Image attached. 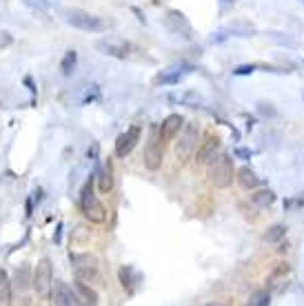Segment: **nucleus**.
I'll use <instances>...</instances> for the list:
<instances>
[{
	"mask_svg": "<svg viewBox=\"0 0 304 306\" xmlns=\"http://www.w3.org/2000/svg\"><path fill=\"white\" fill-rule=\"evenodd\" d=\"M71 262V268H74V275L80 280H94L96 275H98V260L94 258V255L89 253H74L69 258Z\"/></svg>",
	"mask_w": 304,
	"mask_h": 306,
	"instance_id": "423d86ee",
	"label": "nucleus"
},
{
	"mask_svg": "<svg viewBox=\"0 0 304 306\" xmlns=\"http://www.w3.org/2000/svg\"><path fill=\"white\" fill-rule=\"evenodd\" d=\"M22 5H27L34 11H49L56 7V0H22Z\"/></svg>",
	"mask_w": 304,
	"mask_h": 306,
	"instance_id": "a878e982",
	"label": "nucleus"
},
{
	"mask_svg": "<svg viewBox=\"0 0 304 306\" xmlns=\"http://www.w3.org/2000/svg\"><path fill=\"white\" fill-rule=\"evenodd\" d=\"M96 177H98V189L102 193H109L113 187V177H111V169L109 167H98L96 171Z\"/></svg>",
	"mask_w": 304,
	"mask_h": 306,
	"instance_id": "6ab92c4d",
	"label": "nucleus"
},
{
	"mask_svg": "<svg viewBox=\"0 0 304 306\" xmlns=\"http://www.w3.org/2000/svg\"><path fill=\"white\" fill-rule=\"evenodd\" d=\"M25 84L29 87V91H32V94L36 96V87H34V80H32V78H25Z\"/></svg>",
	"mask_w": 304,
	"mask_h": 306,
	"instance_id": "473e14b6",
	"label": "nucleus"
},
{
	"mask_svg": "<svg viewBox=\"0 0 304 306\" xmlns=\"http://www.w3.org/2000/svg\"><path fill=\"white\" fill-rule=\"evenodd\" d=\"M165 24H167L169 32L175 34V36H180V38H185V40H191V38H193V27H191V22L187 20V16L182 14V11H178V9L167 11Z\"/></svg>",
	"mask_w": 304,
	"mask_h": 306,
	"instance_id": "1a4fd4ad",
	"label": "nucleus"
},
{
	"mask_svg": "<svg viewBox=\"0 0 304 306\" xmlns=\"http://www.w3.org/2000/svg\"><path fill=\"white\" fill-rule=\"evenodd\" d=\"M76 63H78V53L74 49H69V51L63 56V60H60V71H63V76L69 78L71 73L76 71Z\"/></svg>",
	"mask_w": 304,
	"mask_h": 306,
	"instance_id": "aec40b11",
	"label": "nucleus"
},
{
	"mask_svg": "<svg viewBox=\"0 0 304 306\" xmlns=\"http://www.w3.org/2000/svg\"><path fill=\"white\" fill-rule=\"evenodd\" d=\"M253 71H255L253 65H240V67H235V69H233V76H251Z\"/></svg>",
	"mask_w": 304,
	"mask_h": 306,
	"instance_id": "c85d7f7f",
	"label": "nucleus"
},
{
	"mask_svg": "<svg viewBox=\"0 0 304 306\" xmlns=\"http://www.w3.org/2000/svg\"><path fill=\"white\" fill-rule=\"evenodd\" d=\"M65 18L71 27L80 29V32L96 34V32H102V29H105V20H100L98 16H91L89 11H82V9H69L65 14Z\"/></svg>",
	"mask_w": 304,
	"mask_h": 306,
	"instance_id": "39448f33",
	"label": "nucleus"
},
{
	"mask_svg": "<svg viewBox=\"0 0 304 306\" xmlns=\"http://www.w3.org/2000/svg\"><path fill=\"white\" fill-rule=\"evenodd\" d=\"M0 304L3 306L11 304V280L3 268H0Z\"/></svg>",
	"mask_w": 304,
	"mask_h": 306,
	"instance_id": "5701e85b",
	"label": "nucleus"
},
{
	"mask_svg": "<svg viewBox=\"0 0 304 306\" xmlns=\"http://www.w3.org/2000/svg\"><path fill=\"white\" fill-rule=\"evenodd\" d=\"M11 42H14V38H11V34H9V32H3V29H0V49L9 47Z\"/></svg>",
	"mask_w": 304,
	"mask_h": 306,
	"instance_id": "7c9ffc66",
	"label": "nucleus"
},
{
	"mask_svg": "<svg viewBox=\"0 0 304 306\" xmlns=\"http://www.w3.org/2000/svg\"><path fill=\"white\" fill-rule=\"evenodd\" d=\"M249 304H251V306H269L271 304V295L266 291H258L251 299H249Z\"/></svg>",
	"mask_w": 304,
	"mask_h": 306,
	"instance_id": "bb28decb",
	"label": "nucleus"
},
{
	"mask_svg": "<svg viewBox=\"0 0 304 306\" xmlns=\"http://www.w3.org/2000/svg\"><path fill=\"white\" fill-rule=\"evenodd\" d=\"M32 275H34L32 268H29L27 264H22V266L16 271V278H14L16 289H18V291H27L29 286H32Z\"/></svg>",
	"mask_w": 304,
	"mask_h": 306,
	"instance_id": "f3484780",
	"label": "nucleus"
},
{
	"mask_svg": "<svg viewBox=\"0 0 304 306\" xmlns=\"http://www.w3.org/2000/svg\"><path fill=\"white\" fill-rule=\"evenodd\" d=\"M284 235H287V226H284V224H273L271 229H266L264 240L266 242H280Z\"/></svg>",
	"mask_w": 304,
	"mask_h": 306,
	"instance_id": "393cba45",
	"label": "nucleus"
},
{
	"mask_svg": "<svg viewBox=\"0 0 304 306\" xmlns=\"http://www.w3.org/2000/svg\"><path fill=\"white\" fill-rule=\"evenodd\" d=\"M140 136H142V127H140V125H131L127 131L120 133L118 140H115V156H118V158L129 156V153L136 149Z\"/></svg>",
	"mask_w": 304,
	"mask_h": 306,
	"instance_id": "9d476101",
	"label": "nucleus"
},
{
	"mask_svg": "<svg viewBox=\"0 0 304 306\" xmlns=\"http://www.w3.org/2000/svg\"><path fill=\"white\" fill-rule=\"evenodd\" d=\"M96 49H98L100 53H105V56H111V58H118V60H125L129 58L131 53V45L123 38H113V36H109V38H100L96 42Z\"/></svg>",
	"mask_w": 304,
	"mask_h": 306,
	"instance_id": "6e6552de",
	"label": "nucleus"
},
{
	"mask_svg": "<svg viewBox=\"0 0 304 306\" xmlns=\"http://www.w3.org/2000/svg\"><path fill=\"white\" fill-rule=\"evenodd\" d=\"M94 180H96V175H89V180L84 182V187L80 191V209H82L84 218H87L89 222L102 224L107 220V209L102 206L98 195L94 193Z\"/></svg>",
	"mask_w": 304,
	"mask_h": 306,
	"instance_id": "f257e3e1",
	"label": "nucleus"
},
{
	"mask_svg": "<svg viewBox=\"0 0 304 306\" xmlns=\"http://www.w3.org/2000/svg\"><path fill=\"white\" fill-rule=\"evenodd\" d=\"M220 3L224 5V7H229V5H233V3H235V0H220Z\"/></svg>",
	"mask_w": 304,
	"mask_h": 306,
	"instance_id": "72a5a7b5",
	"label": "nucleus"
},
{
	"mask_svg": "<svg viewBox=\"0 0 304 306\" xmlns=\"http://www.w3.org/2000/svg\"><path fill=\"white\" fill-rule=\"evenodd\" d=\"M273 202H276V193H273L271 189H262V191L251 195V204L255 209H266V206H271Z\"/></svg>",
	"mask_w": 304,
	"mask_h": 306,
	"instance_id": "dca6fc26",
	"label": "nucleus"
},
{
	"mask_svg": "<svg viewBox=\"0 0 304 306\" xmlns=\"http://www.w3.org/2000/svg\"><path fill=\"white\" fill-rule=\"evenodd\" d=\"M218 149H220V140L218 138H209L204 142V146L198 151V162H211L214 160V156L218 153Z\"/></svg>",
	"mask_w": 304,
	"mask_h": 306,
	"instance_id": "2eb2a0df",
	"label": "nucleus"
},
{
	"mask_svg": "<svg viewBox=\"0 0 304 306\" xmlns=\"http://www.w3.org/2000/svg\"><path fill=\"white\" fill-rule=\"evenodd\" d=\"M191 71H193V67L187 65V63L173 65V67H169V69H165L162 73H158L156 82H158V84H178V82L185 80V78L189 76Z\"/></svg>",
	"mask_w": 304,
	"mask_h": 306,
	"instance_id": "ddd939ff",
	"label": "nucleus"
},
{
	"mask_svg": "<svg viewBox=\"0 0 304 306\" xmlns=\"http://www.w3.org/2000/svg\"><path fill=\"white\" fill-rule=\"evenodd\" d=\"M87 158L89 160H98V144H91V149L87 151Z\"/></svg>",
	"mask_w": 304,
	"mask_h": 306,
	"instance_id": "2f4dec72",
	"label": "nucleus"
},
{
	"mask_svg": "<svg viewBox=\"0 0 304 306\" xmlns=\"http://www.w3.org/2000/svg\"><path fill=\"white\" fill-rule=\"evenodd\" d=\"M51 284H53V271H51V260L49 258H42L34 268L32 275V286L34 291L38 293L40 297H49L51 293Z\"/></svg>",
	"mask_w": 304,
	"mask_h": 306,
	"instance_id": "20e7f679",
	"label": "nucleus"
},
{
	"mask_svg": "<svg viewBox=\"0 0 304 306\" xmlns=\"http://www.w3.org/2000/svg\"><path fill=\"white\" fill-rule=\"evenodd\" d=\"M231 36H240L238 29H235V27H222V29H218V32H214V34L209 36V42H214V45H220V42L229 40Z\"/></svg>",
	"mask_w": 304,
	"mask_h": 306,
	"instance_id": "b1692460",
	"label": "nucleus"
},
{
	"mask_svg": "<svg viewBox=\"0 0 304 306\" xmlns=\"http://www.w3.org/2000/svg\"><path fill=\"white\" fill-rule=\"evenodd\" d=\"M76 293H78V295H80L87 304H98V302H100L98 293L91 289V286L84 284V280H80V278H76Z\"/></svg>",
	"mask_w": 304,
	"mask_h": 306,
	"instance_id": "a211bd4d",
	"label": "nucleus"
},
{
	"mask_svg": "<svg viewBox=\"0 0 304 306\" xmlns=\"http://www.w3.org/2000/svg\"><path fill=\"white\" fill-rule=\"evenodd\" d=\"M182 125H185V118H182L180 113L167 115L165 122L160 125V138H162V140H171V138H175V136L180 133Z\"/></svg>",
	"mask_w": 304,
	"mask_h": 306,
	"instance_id": "4468645a",
	"label": "nucleus"
},
{
	"mask_svg": "<svg viewBox=\"0 0 304 306\" xmlns=\"http://www.w3.org/2000/svg\"><path fill=\"white\" fill-rule=\"evenodd\" d=\"M144 167H147L149 171H158L162 164V146H160V140H158V129L154 127L151 129V136L147 140V146H144Z\"/></svg>",
	"mask_w": 304,
	"mask_h": 306,
	"instance_id": "9b49d317",
	"label": "nucleus"
},
{
	"mask_svg": "<svg viewBox=\"0 0 304 306\" xmlns=\"http://www.w3.org/2000/svg\"><path fill=\"white\" fill-rule=\"evenodd\" d=\"M238 182H240V185L245 187V189H255V187L260 185V177L255 175L249 167H242V169L238 171Z\"/></svg>",
	"mask_w": 304,
	"mask_h": 306,
	"instance_id": "412c9836",
	"label": "nucleus"
},
{
	"mask_svg": "<svg viewBox=\"0 0 304 306\" xmlns=\"http://www.w3.org/2000/svg\"><path fill=\"white\" fill-rule=\"evenodd\" d=\"M49 297H51V302L56 306H78L82 302L80 295H78V293L71 289L67 282H63V280H53Z\"/></svg>",
	"mask_w": 304,
	"mask_h": 306,
	"instance_id": "0eeeda50",
	"label": "nucleus"
},
{
	"mask_svg": "<svg viewBox=\"0 0 304 306\" xmlns=\"http://www.w3.org/2000/svg\"><path fill=\"white\" fill-rule=\"evenodd\" d=\"M209 180L214 182L218 189H227L233 182V160L231 156H216V160H211L209 167Z\"/></svg>",
	"mask_w": 304,
	"mask_h": 306,
	"instance_id": "f03ea898",
	"label": "nucleus"
},
{
	"mask_svg": "<svg viewBox=\"0 0 304 306\" xmlns=\"http://www.w3.org/2000/svg\"><path fill=\"white\" fill-rule=\"evenodd\" d=\"M198 138H200V127L196 125V122H187V125H182L178 144H175V156H178L180 160L191 158L193 153H196Z\"/></svg>",
	"mask_w": 304,
	"mask_h": 306,
	"instance_id": "7ed1b4c3",
	"label": "nucleus"
},
{
	"mask_svg": "<svg viewBox=\"0 0 304 306\" xmlns=\"http://www.w3.org/2000/svg\"><path fill=\"white\" fill-rule=\"evenodd\" d=\"M169 100H180V102H185V105L187 107H202L204 105V98L202 96H200V94H196V91H187V94H182V96H169Z\"/></svg>",
	"mask_w": 304,
	"mask_h": 306,
	"instance_id": "4be33fe9",
	"label": "nucleus"
},
{
	"mask_svg": "<svg viewBox=\"0 0 304 306\" xmlns=\"http://www.w3.org/2000/svg\"><path fill=\"white\" fill-rule=\"evenodd\" d=\"M233 156L240 158V160H249V158L253 156V151H251V149H245V146H238V149L233 151Z\"/></svg>",
	"mask_w": 304,
	"mask_h": 306,
	"instance_id": "c756f323",
	"label": "nucleus"
},
{
	"mask_svg": "<svg viewBox=\"0 0 304 306\" xmlns=\"http://www.w3.org/2000/svg\"><path fill=\"white\" fill-rule=\"evenodd\" d=\"M98 98H100V87H98V84H91V87L84 91V96H82V105H89V102L98 100Z\"/></svg>",
	"mask_w": 304,
	"mask_h": 306,
	"instance_id": "cd10ccee",
	"label": "nucleus"
},
{
	"mask_svg": "<svg viewBox=\"0 0 304 306\" xmlns=\"http://www.w3.org/2000/svg\"><path fill=\"white\" fill-rule=\"evenodd\" d=\"M118 278H120V284H123V289L129 293V295H133L140 286H142V280H144V275L138 271L136 266H131V264H127V266H120V271H118Z\"/></svg>",
	"mask_w": 304,
	"mask_h": 306,
	"instance_id": "f8f14e48",
	"label": "nucleus"
}]
</instances>
